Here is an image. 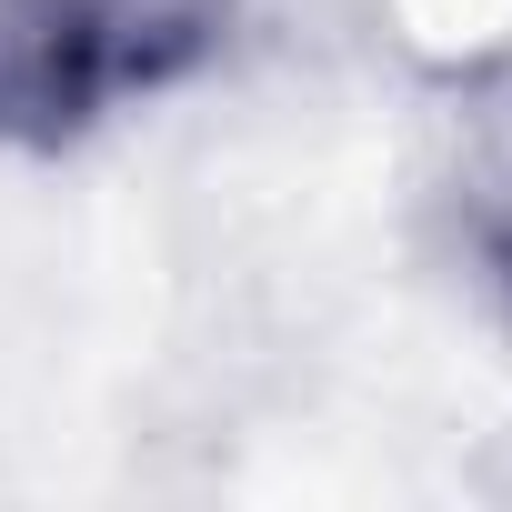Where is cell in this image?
I'll return each mask as SVG.
<instances>
[{"mask_svg":"<svg viewBox=\"0 0 512 512\" xmlns=\"http://www.w3.org/2000/svg\"><path fill=\"white\" fill-rule=\"evenodd\" d=\"M0 151H51V101H41V0H0Z\"/></svg>","mask_w":512,"mask_h":512,"instance_id":"7a4b0ae2","label":"cell"},{"mask_svg":"<svg viewBox=\"0 0 512 512\" xmlns=\"http://www.w3.org/2000/svg\"><path fill=\"white\" fill-rule=\"evenodd\" d=\"M422 221L442 241L452 282L512 332V61H482L432 111L422 151Z\"/></svg>","mask_w":512,"mask_h":512,"instance_id":"6da1fadb","label":"cell"}]
</instances>
